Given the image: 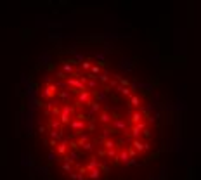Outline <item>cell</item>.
Wrapping results in <instances>:
<instances>
[{
  "mask_svg": "<svg viewBox=\"0 0 201 180\" xmlns=\"http://www.w3.org/2000/svg\"><path fill=\"white\" fill-rule=\"evenodd\" d=\"M43 156L64 180H113L142 166L158 144L151 95L92 56L62 57L35 90Z\"/></svg>",
  "mask_w": 201,
  "mask_h": 180,
  "instance_id": "6da1fadb",
  "label": "cell"
}]
</instances>
